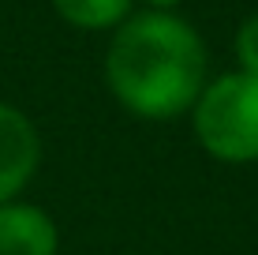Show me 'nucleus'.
I'll return each mask as SVG.
<instances>
[{
  "label": "nucleus",
  "instance_id": "2",
  "mask_svg": "<svg viewBox=\"0 0 258 255\" xmlns=\"http://www.w3.org/2000/svg\"><path fill=\"white\" fill-rule=\"evenodd\" d=\"M191 128L213 162H258V75L225 72L210 79L191 109Z\"/></svg>",
  "mask_w": 258,
  "mask_h": 255
},
{
  "label": "nucleus",
  "instance_id": "6",
  "mask_svg": "<svg viewBox=\"0 0 258 255\" xmlns=\"http://www.w3.org/2000/svg\"><path fill=\"white\" fill-rule=\"evenodd\" d=\"M236 60H239V72L258 75V15L239 23V30H236Z\"/></svg>",
  "mask_w": 258,
  "mask_h": 255
},
{
  "label": "nucleus",
  "instance_id": "5",
  "mask_svg": "<svg viewBox=\"0 0 258 255\" xmlns=\"http://www.w3.org/2000/svg\"><path fill=\"white\" fill-rule=\"evenodd\" d=\"M135 0H52L56 15L79 30H116L123 19H131Z\"/></svg>",
  "mask_w": 258,
  "mask_h": 255
},
{
  "label": "nucleus",
  "instance_id": "4",
  "mask_svg": "<svg viewBox=\"0 0 258 255\" xmlns=\"http://www.w3.org/2000/svg\"><path fill=\"white\" fill-rule=\"evenodd\" d=\"M60 229L38 203L12 199L0 207V255H56Z\"/></svg>",
  "mask_w": 258,
  "mask_h": 255
},
{
  "label": "nucleus",
  "instance_id": "3",
  "mask_svg": "<svg viewBox=\"0 0 258 255\" xmlns=\"http://www.w3.org/2000/svg\"><path fill=\"white\" fill-rule=\"evenodd\" d=\"M41 135L19 105L0 101V207L23 199L26 184L38 177Z\"/></svg>",
  "mask_w": 258,
  "mask_h": 255
},
{
  "label": "nucleus",
  "instance_id": "7",
  "mask_svg": "<svg viewBox=\"0 0 258 255\" xmlns=\"http://www.w3.org/2000/svg\"><path fill=\"white\" fill-rule=\"evenodd\" d=\"M146 4H150V12H172L180 0H146Z\"/></svg>",
  "mask_w": 258,
  "mask_h": 255
},
{
  "label": "nucleus",
  "instance_id": "1",
  "mask_svg": "<svg viewBox=\"0 0 258 255\" xmlns=\"http://www.w3.org/2000/svg\"><path fill=\"white\" fill-rule=\"evenodd\" d=\"M210 57L199 30L172 12H142L112 30L105 83L131 117L176 120L195 109Z\"/></svg>",
  "mask_w": 258,
  "mask_h": 255
}]
</instances>
